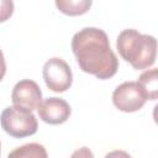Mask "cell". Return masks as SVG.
I'll use <instances>...</instances> for the list:
<instances>
[{"label":"cell","instance_id":"1","mask_svg":"<svg viewBox=\"0 0 158 158\" xmlns=\"http://www.w3.org/2000/svg\"><path fill=\"white\" fill-rule=\"evenodd\" d=\"M72 51L80 69L98 79H110L118 69V59L101 28L85 27L77 32L72 38Z\"/></svg>","mask_w":158,"mask_h":158},{"label":"cell","instance_id":"2","mask_svg":"<svg viewBox=\"0 0 158 158\" xmlns=\"http://www.w3.org/2000/svg\"><path fill=\"white\" fill-rule=\"evenodd\" d=\"M116 46L120 56L137 70L147 69L156 62L157 40L151 35L127 28L120 32Z\"/></svg>","mask_w":158,"mask_h":158},{"label":"cell","instance_id":"3","mask_svg":"<svg viewBox=\"0 0 158 158\" xmlns=\"http://www.w3.org/2000/svg\"><path fill=\"white\" fill-rule=\"evenodd\" d=\"M0 123L4 131L15 138L32 136L38 128L37 118L32 111L15 105L4 109L0 116Z\"/></svg>","mask_w":158,"mask_h":158},{"label":"cell","instance_id":"4","mask_svg":"<svg viewBox=\"0 0 158 158\" xmlns=\"http://www.w3.org/2000/svg\"><path fill=\"white\" fill-rule=\"evenodd\" d=\"M43 80L48 89L56 93L68 90L73 81V74L69 64L62 58L48 59L42 70Z\"/></svg>","mask_w":158,"mask_h":158},{"label":"cell","instance_id":"5","mask_svg":"<svg viewBox=\"0 0 158 158\" xmlns=\"http://www.w3.org/2000/svg\"><path fill=\"white\" fill-rule=\"evenodd\" d=\"M147 99L137 81H125L112 93V102L120 111L135 112L143 107Z\"/></svg>","mask_w":158,"mask_h":158},{"label":"cell","instance_id":"6","mask_svg":"<svg viewBox=\"0 0 158 158\" xmlns=\"http://www.w3.org/2000/svg\"><path fill=\"white\" fill-rule=\"evenodd\" d=\"M11 100L15 106L30 111L38 109L42 102V91L38 84L31 79H23L16 83L11 93Z\"/></svg>","mask_w":158,"mask_h":158},{"label":"cell","instance_id":"7","mask_svg":"<svg viewBox=\"0 0 158 158\" xmlns=\"http://www.w3.org/2000/svg\"><path fill=\"white\" fill-rule=\"evenodd\" d=\"M40 118L49 125H59L65 122L72 112L69 104L60 98H47L37 109Z\"/></svg>","mask_w":158,"mask_h":158},{"label":"cell","instance_id":"8","mask_svg":"<svg viewBox=\"0 0 158 158\" xmlns=\"http://www.w3.org/2000/svg\"><path fill=\"white\" fill-rule=\"evenodd\" d=\"M138 85L147 100H157L158 98V70L156 68L143 72L138 78Z\"/></svg>","mask_w":158,"mask_h":158},{"label":"cell","instance_id":"9","mask_svg":"<svg viewBox=\"0 0 158 158\" xmlns=\"http://www.w3.org/2000/svg\"><path fill=\"white\" fill-rule=\"evenodd\" d=\"M91 4V0H56V6L58 10L69 16L85 14L90 9Z\"/></svg>","mask_w":158,"mask_h":158},{"label":"cell","instance_id":"10","mask_svg":"<svg viewBox=\"0 0 158 158\" xmlns=\"http://www.w3.org/2000/svg\"><path fill=\"white\" fill-rule=\"evenodd\" d=\"M7 158H48V154L42 144L33 142L15 148Z\"/></svg>","mask_w":158,"mask_h":158},{"label":"cell","instance_id":"11","mask_svg":"<svg viewBox=\"0 0 158 158\" xmlns=\"http://www.w3.org/2000/svg\"><path fill=\"white\" fill-rule=\"evenodd\" d=\"M14 12V2L11 0H0V22H5Z\"/></svg>","mask_w":158,"mask_h":158},{"label":"cell","instance_id":"12","mask_svg":"<svg viewBox=\"0 0 158 158\" xmlns=\"http://www.w3.org/2000/svg\"><path fill=\"white\" fill-rule=\"evenodd\" d=\"M70 158H95V157L88 147H81V148H78L77 151H74L72 153Z\"/></svg>","mask_w":158,"mask_h":158},{"label":"cell","instance_id":"13","mask_svg":"<svg viewBox=\"0 0 158 158\" xmlns=\"http://www.w3.org/2000/svg\"><path fill=\"white\" fill-rule=\"evenodd\" d=\"M105 158H132L126 151H122V149H116V151H112V152H109Z\"/></svg>","mask_w":158,"mask_h":158},{"label":"cell","instance_id":"14","mask_svg":"<svg viewBox=\"0 0 158 158\" xmlns=\"http://www.w3.org/2000/svg\"><path fill=\"white\" fill-rule=\"evenodd\" d=\"M5 73H6V63H5L4 53H2V51L0 49V81L2 80Z\"/></svg>","mask_w":158,"mask_h":158},{"label":"cell","instance_id":"15","mask_svg":"<svg viewBox=\"0 0 158 158\" xmlns=\"http://www.w3.org/2000/svg\"><path fill=\"white\" fill-rule=\"evenodd\" d=\"M0 148H1V146H0Z\"/></svg>","mask_w":158,"mask_h":158}]
</instances>
